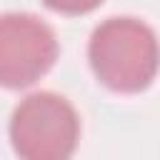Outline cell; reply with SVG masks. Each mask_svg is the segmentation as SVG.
Here are the masks:
<instances>
[{
    "label": "cell",
    "instance_id": "6da1fadb",
    "mask_svg": "<svg viewBox=\"0 0 160 160\" xmlns=\"http://www.w3.org/2000/svg\"><path fill=\"white\" fill-rule=\"evenodd\" d=\"M88 58L98 80L110 90L140 92L158 75L160 42L142 20L110 18L95 28Z\"/></svg>",
    "mask_w": 160,
    "mask_h": 160
},
{
    "label": "cell",
    "instance_id": "7a4b0ae2",
    "mask_svg": "<svg viewBox=\"0 0 160 160\" xmlns=\"http://www.w3.org/2000/svg\"><path fill=\"white\" fill-rule=\"evenodd\" d=\"M78 138V112L55 92L28 95L10 120V142L20 160H70Z\"/></svg>",
    "mask_w": 160,
    "mask_h": 160
},
{
    "label": "cell",
    "instance_id": "3957f363",
    "mask_svg": "<svg viewBox=\"0 0 160 160\" xmlns=\"http://www.w3.org/2000/svg\"><path fill=\"white\" fill-rule=\"evenodd\" d=\"M58 58V40L48 22L28 12L0 15V85L28 88Z\"/></svg>",
    "mask_w": 160,
    "mask_h": 160
},
{
    "label": "cell",
    "instance_id": "277c9868",
    "mask_svg": "<svg viewBox=\"0 0 160 160\" xmlns=\"http://www.w3.org/2000/svg\"><path fill=\"white\" fill-rule=\"evenodd\" d=\"M42 2L58 12H65V15H82V12L95 10L102 0H42Z\"/></svg>",
    "mask_w": 160,
    "mask_h": 160
}]
</instances>
